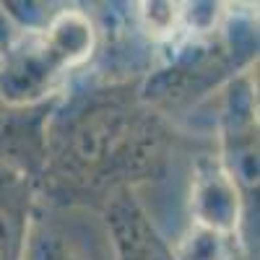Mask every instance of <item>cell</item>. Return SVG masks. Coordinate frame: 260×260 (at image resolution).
Instances as JSON below:
<instances>
[{
  "instance_id": "obj_1",
  "label": "cell",
  "mask_w": 260,
  "mask_h": 260,
  "mask_svg": "<svg viewBox=\"0 0 260 260\" xmlns=\"http://www.w3.org/2000/svg\"><path fill=\"white\" fill-rule=\"evenodd\" d=\"M172 130L141 94V81H107L55 99L45 122L39 190L52 203L102 206L161 175Z\"/></svg>"
},
{
  "instance_id": "obj_2",
  "label": "cell",
  "mask_w": 260,
  "mask_h": 260,
  "mask_svg": "<svg viewBox=\"0 0 260 260\" xmlns=\"http://www.w3.org/2000/svg\"><path fill=\"white\" fill-rule=\"evenodd\" d=\"M96 50V26L78 8L0 39V99L18 110L52 104L60 86Z\"/></svg>"
},
{
  "instance_id": "obj_3",
  "label": "cell",
  "mask_w": 260,
  "mask_h": 260,
  "mask_svg": "<svg viewBox=\"0 0 260 260\" xmlns=\"http://www.w3.org/2000/svg\"><path fill=\"white\" fill-rule=\"evenodd\" d=\"M257 55V29L245 21H221L206 34H192L159 71L141 81L143 99L164 115L175 104L195 102L219 83L234 81L237 73Z\"/></svg>"
},
{
  "instance_id": "obj_4",
  "label": "cell",
  "mask_w": 260,
  "mask_h": 260,
  "mask_svg": "<svg viewBox=\"0 0 260 260\" xmlns=\"http://www.w3.org/2000/svg\"><path fill=\"white\" fill-rule=\"evenodd\" d=\"M26 260H117L102 213L86 206L37 203Z\"/></svg>"
},
{
  "instance_id": "obj_5",
  "label": "cell",
  "mask_w": 260,
  "mask_h": 260,
  "mask_svg": "<svg viewBox=\"0 0 260 260\" xmlns=\"http://www.w3.org/2000/svg\"><path fill=\"white\" fill-rule=\"evenodd\" d=\"M221 164L234 180L237 190L252 192L257 187V117L255 96L247 76L234 78L226 86L221 107Z\"/></svg>"
},
{
  "instance_id": "obj_6",
  "label": "cell",
  "mask_w": 260,
  "mask_h": 260,
  "mask_svg": "<svg viewBox=\"0 0 260 260\" xmlns=\"http://www.w3.org/2000/svg\"><path fill=\"white\" fill-rule=\"evenodd\" d=\"M242 198L221 159L201 156L192 169L190 187V226H198L221 237H234L240 226Z\"/></svg>"
},
{
  "instance_id": "obj_7",
  "label": "cell",
  "mask_w": 260,
  "mask_h": 260,
  "mask_svg": "<svg viewBox=\"0 0 260 260\" xmlns=\"http://www.w3.org/2000/svg\"><path fill=\"white\" fill-rule=\"evenodd\" d=\"M102 221L110 232L117 260H175L172 245L133 192H120L107 201L102 206Z\"/></svg>"
},
{
  "instance_id": "obj_8",
  "label": "cell",
  "mask_w": 260,
  "mask_h": 260,
  "mask_svg": "<svg viewBox=\"0 0 260 260\" xmlns=\"http://www.w3.org/2000/svg\"><path fill=\"white\" fill-rule=\"evenodd\" d=\"M39 185L24 169L0 164V260H26Z\"/></svg>"
},
{
  "instance_id": "obj_9",
  "label": "cell",
  "mask_w": 260,
  "mask_h": 260,
  "mask_svg": "<svg viewBox=\"0 0 260 260\" xmlns=\"http://www.w3.org/2000/svg\"><path fill=\"white\" fill-rule=\"evenodd\" d=\"M52 104L18 110L0 99V164L24 169L26 175L39 180L42 151H45V122Z\"/></svg>"
},
{
  "instance_id": "obj_10",
  "label": "cell",
  "mask_w": 260,
  "mask_h": 260,
  "mask_svg": "<svg viewBox=\"0 0 260 260\" xmlns=\"http://www.w3.org/2000/svg\"><path fill=\"white\" fill-rule=\"evenodd\" d=\"M3 39H6V37H3Z\"/></svg>"
}]
</instances>
